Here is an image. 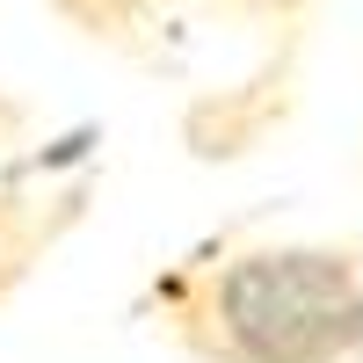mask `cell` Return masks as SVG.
Masks as SVG:
<instances>
[{"instance_id":"1","label":"cell","mask_w":363,"mask_h":363,"mask_svg":"<svg viewBox=\"0 0 363 363\" xmlns=\"http://www.w3.org/2000/svg\"><path fill=\"white\" fill-rule=\"evenodd\" d=\"M182 335L211 363H349L363 349V269L342 247L233 255Z\"/></svg>"},{"instance_id":"2","label":"cell","mask_w":363,"mask_h":363,"mask_svg":"<svg viewBox=\"0 0 363 363\" xmlns=\"http://www.w3.org/2000/svg\"><path fill=\"white\" fill-rule=\"evenodd\" d=\"M240 8H255V15H298L306 0H240Z\"/></svg>"}]
</instances>
